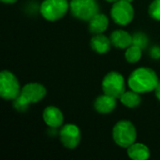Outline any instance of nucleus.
Returning a JSON list of instances; mask_svg holds the SVG:
<instances>
[{
    "label": "nucleus",
    "instance_id": "f257e3e1",
    "mask_svg": "<svg viewBox=\"0 0 160 160\" xmlns=\"http://www.w3.org/2000/svg\"><path fill=\"white\" fill-rule=\"evenodd\" d=\"M159 81L158 74L150 68H139L135 69L128 78L129 88L139 94H145L155 91Z\"/></svg>",
    "mask_w": 160,
    "mask_h": 160
},
{
    "label": "nucleus",
    "instance_id": "f03ea898",
    "mask_svg": "<svg viewBox=\"0 0 160 160\" xmlns=\"http://www.w3.org/2000/svg\"><path fill=\"white\" fill-rule=\"evenodd\" d=\"M114 142L123 148H128L136 142L137 130L135 126L128 120H121L115 124L112 129Z\"/></svg>",
    "mask_w": 160,
    "mask_h": 160
},
{
    "label": "nucleus",
    "instance_id": "7ed1b4c3",
    "mask_svg": "<svg viewBox=\"0 0 160 160\" xmlns=\"http://www.w3.org/2000/svg\"><path fill=\"white\" fill-rule=\"evenodd\" d=\"M69 9L68 0H43L39 11L42 17L50 22H55L62 19Z\"/></svg>",
    "mask_w": 160,
    "mask_h": 160
},
{
    "label": "nucleus",
    "instance_id": "20e7f679",
    "mask_svg": "<svg viewBox=\"0 0 160 160\" xmlns=\"http://www.w3.org/2000/svg\"><path fill=\"white\" fill-rule=\"evenodd\" d=\"M69 10L73 17L89 22L99 11V6L96 0H71Z\"/></svg>",
    "mask_w": 160,
    "mask_h": 160
},
{
    "label": "nucleus",
    "instance_id": "39448f33",
    "mask_svg": "<svg viewBox=\"0 0 160 160\" xmlns=\"http://www.w3.org/2000/svg\"><path fill=\"white\" fill-rule=\"evenodd\" d=\"M22 92L17 77L9 70L0 73V96L5 100L15 99Z\"/></svg>",
    "mask_w": 160,
    "mask_h": 160
},
{
    "label": "nucleus",
    "instance_id": "423d86ee",
    "mask_svg": "<svg viewBox=\"0 0 160 160\" xmlns=\"http://www.w3.org/2000/svg\"><path fill=\"white\" fill-rule=\"evenodd\" d=\"M103 93L115 98H120L126 92V82L122 74L117 71L109 72L103 79L102 83Z\"/></svg>",
    "mask_w": 160,
    "mask_h": 160
},
{
    "label": "nucleus",
    "instance_id": "0eeeda50",
    "mask_svg": "<svg viewBox=\"0 0 160 160\" xmlns=\"http://www.w3.org/2000/svg\"><path fill=\"white\" fill-rule=\"evenodd\" d=\"M134 8L130 2L118 0L113 3L111 8V16L113 22L119 25L126 26L129 24L134 18Z\"/></svg>",
    "mask_w": 160,
    "mask_h": 160
},
{
    "label": "nucleus",
    "instance_id": "6e6552de",
    "mask_svg": "<svg viewBox=\"0 0 160 160\" xmlns=\"http://www.w3.org/2000/svg\"><path fill=\"white\" fill-rule=\"evenodd\" d=\"M59 136L63 145L68 149L76 148L80 144L82 140V133L80 128L73 124L65 125L61 128Z\"/></svg>",
    "mask_w": 160,
    "mask_h": 160
},
{
    "label": "nucleus",
    "instance_id": "1a4fd4ad",
    "mask_svg": "<svg viewBox=\"0 0 160 160\" xmlns=\"http://www.w3.org/2000/svg\"><path fill=\"white\" fill-rule=\"evenodd\" d=\"M21 94L27 98L30 103H37L42 100L46 94L47 90L44 85L38 82L26 83L22 88Z\"/></svg>",
    "mask_w": 160,
    "mask_h": 160
},
{
    "label": "nucleus",
    "instance_id": "9d476101",
    "mask_svg": "<svg viewBox=\"0 0 160 160\" xmlns=\"http://www.w3.org/2000/svg\"><path fill=\"white\" fill-rule=\"evenodd\" d=\"M42 117L46 125L52 128H60L64 122V115L62 112L54 106H48L42 113Z\"/></svg>",
    "mask_w": 160,
    "mask_h": 160
},
{
    "label": "nucleus",
    "instance_id": "9b49d317",
    "mask_svg": "<svg viewBox=\"0 0 160 160\" xmlns=\"http://www.w3.org/2000/svg\"><path fill=\"white\" fill-rule=\"evenodd\" d=\"M116 98L109 95H101L98 97L94 102L95 110L99 113H110L116 108Z\"/></svg>",
    "mask_w": 160,
    "mask_h": 160
},
{
    "label": "nucleus",
    "instance_id": "f8f14e48",
    "mask_svg": "<svg viewBox=\"0 0 160 160\" xmlns=\"http://www.w3.org/2000/svg\"><path fill=\"white\" fill-rule=\"evenodd\" d=\"M112 46L118 49H127L132 45V36L125 30H115L110 36Z\"/></svg>",
    "mask_w": 160,
    "mask_h": 160
},
{
    "label": "nucleus",
    "instance_id": "ddd939ff",
    "mask_svg": "<svg viewBox=\"0 0 160 160\" xmlns=\"http://www.w3.org/2000/svg\"><path fill=\"white\" fill-rule=\"evenodd\" d=\"M91 48L98 53L103 54L107 53L111 48H112V41L111 38L102 35V34H98L95 35L90 41Z\"/></svg>",
    "mask_w": 160,
    "mask_h": 160
},
{
    "label": "nucleus",
    "instance_id": "4468645a",
    "mask_svg": "<svg viewBox=\"0 0 160 160\" xmlns=\"http://www.w3.org/2000/svg\"><path fill=\"white\" fill-rule=\"evenodd\" d=\"M109 26V19L105 14L98 13L89 21V31L94 34H102Z\"/></svg>",
    "mask_w": 160,
    "mask_h": 160
},
{
    "label": "nucleus",
    "instance_id": "2eb2a0df",
    "mask_svg": "<svg viewBox=\"0 0 160 160\" xmlns=\"http://www.w3.org/2000/svg\"><path fill=\"white\" fill-rule=\"evenodd\" d=\"M128 155L133 160H146L150 158L151 153L145 144L134 142L128 148Z\"/></svg>",
    "mask_w": 160,
    "mask_h": 160
},
{
    "label": "nucleus",
    "instance_id": "dca6fc26",
    "mask_svg": "<svg viewBox=\"0 0 160 160\" xmlns=\"http://www.w3.org/2000/svg\"><path fill=\"white\" fill-rule=\"evenodd\" d=\"M120 101L123 105H125L128 108H136L141 104L142 98L139 93L131 90L126 91L120 98Z\"/></svg>",
    "mask_w": 160,
    "mask_h": 160
},
{
    "label": "nucleus",
    "instance_id": "f3484780",
    "mask_svg": "<svg viewBox=\"0 0 160 160\" xmlns=\"http://www.w3.org/2000/svg\"><path fill=\"white\" fill-rule=\"evenodd\" d=\"M125 57H126V60L131 64L137 63L142 58V49L132 44L131 46L126 49Z\"/></svg>",
    "mask_w": 160,
    "mask_h": 160
},
{
    "label": "nucleus",
    "instance_id": "a211bd4d",
    "mask_svg": "<svg viewBox=\"0 0 160 160\" xmlns=\"http://www.w3.org/2000/svg\"><path fill=\"white\" fill-rule=\"evenodd\" d=\"M12 104L15 110L19 111V112H25L29 106H30V102L27 100V98L25 97H23L22 94H20L15 99L12 100Z\"/></svg>",
    "mask_w": 160,
    "mask_h": 160
},
{
    "label": "nucleus",
    "instance_id": "6ab92c4d",
    "mask_svg": "<svg viewBox=\"0 0 160 160\" xmlns=\"http://www.w3.org/2000/svg\"><path fill=\"white\" fill-rule=\"evenodd\" d=\"M133 40H132V44L136 45L138 47H140L142 50L145 49L148 45V38L147 37L142 34V33H136L135 35L132 36Z\"/></svg>",
    "mask_w": 160,
    "mask_h": 160
},
{
    "label": "nucleus",
    "instance_id": "aec40b11",
    "mask_svg": "<svg viewBox=\"0 0 160 160\" xmlns=\"http://www.w3.org/2000/svg\"><path fill=\"white\" fill-rule=\"evenodd\" d=\"M149 14L156 20L160 21V0H154L149 6Z\"/></svg>",
    "mask_w": 160,
    "mask_h": 160
},
{
    "label": "nucleus",
    "instance_id": "412c9836",
    "mask_svg": "<svg viewBox=\"0 0 160 160\" xmlns=\"http://www.w3.org/2000/svg\"><path fill=\"white\" fill-rule=\"evenodd\" d=\"M151 55L153 58L155 59H158L160 57V48L159 47H154L152 50H151Z\"/></svg>",
    "mask_w": 160,
    "mask_h": 160
},
{
    "label": "nucleus",
    "instance_id": "4be33fe9",
    "mask_svg": "<svg viewBox=\"0 0 160 160\" xmlns=\"http://www.w3.org/2000/svg\"><path fill=\"white\" fill-rule=\"evenodd\" d=\"M155 95L158 98V99L160 101V82L158 83V85L157 86V88L155 89Z\"/></svg>",
    "mask_w": 160,
    "mask_h": 160
},
{
    "label": "nucleus",
    "instance_id": "5701e85b",
    "mask_svg": "<svg viewBox=\"0 0 160 160\" xmlns=\"http://www.w3.org/2000/svg\"><path fill=\"white\" fill-rule=\"evenodd\" d=\"M5 4H14L17 2V0H1Z\"/></svg>",
    "mask_w": 160,
    "mask_h": 160
},
{
    "label": "nucleus",
    "instance_id": "b1692460",
    "mask_svg": "<svg viewBox=\"0 0 160 160\" xmlns=\"http://www.w3.org/2000/svg\"><path fill=\"white\" fill-rule=\"evenodd\" d=\"M107 2H110V3H114V2H116V1H118V0H106Z\"/></svg>",
    "mask_w": 160,
    "mask_h": 160
},
{
    "label": "nucleus",
    "instance_id": "393cba45",
    "mask_svg": "<svg viewBox=\"0 0 160 160\" xmlns=\"http://www.w3.org/2000/svg\"><path fill=\"white\" fill-rule=\"evenodd\" d=\"M126 1H128V2H130V3H131V2H132V1H134V0H126Z\"/></svg>",
    "mask_w": 160,
    "mask_h": 160
}]
</instances>
